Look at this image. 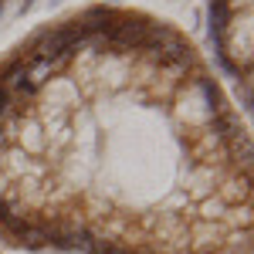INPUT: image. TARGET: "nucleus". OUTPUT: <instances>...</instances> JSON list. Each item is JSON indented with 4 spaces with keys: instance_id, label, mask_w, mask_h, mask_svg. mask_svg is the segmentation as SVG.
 <instances>
[{
    "instance_id": "f03ea898",
    "label": "nucleus",
    "mask_w": 254,
    "mask_h": 254,
    "mask_svg": "<svg viewBox=\"0 0 254 254\" xmlns=\"http://www.w3.org/2000/svg\"><path fill=\"white\" fill-rule=\"evenodd\" d=\"M210 38L220 64L251 92V0H210Z\"/></svg>"
},
{
    "instance_id": "f257e3e1",
    "label": "nucleus",
    "mask_w": 254,
    "mask_h": 254,
    "mask_svg": "<svg viewBox=\"0 0 254 254\" xmlns=\"http://www.w3.org/2000/svg\"><path fill=\"white\" fill-rule=\"evenodd\" d=\"M251 132L196 44L92 3L0 55V244L254 254Z\"/></svg>"
},
{
    "instance_id": "7ed1b4c3",
    "label": "nucleus",
    "mask_w": 254,
    "mask_h": 254,
    "mask_svg": "<svg viewBox=\"0 0 254 254\" xmlns=\"http://www.w3.org/2000/svg\"><path fill=\"white\" fill-rule=\"evenodd\" d=\"M3 3H7V0H0V7H3Z\"/></svg>"
}]
</instances>
